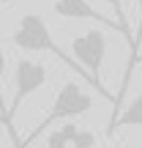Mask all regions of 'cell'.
Listing matches in <instances>:
<instances>
[{
	"label": "cell",
	"instance_id": "30bf717a",
	"mask_svg": "<svg viewBox=\"0 0 142 148\" xmlns=\"http://www.w3.org/2000/svg\"><path fill=\"white\" fill-rule=\"evenodd\" d=\"M3 74H5V52L0 49V112L5 115V101H3ZM8 118V115H5ZM11 123V121H8Z\"/></svg>",
	"mask_w": 142,
	"mask_h": 148
},
{
	"label": "cell",
	"instance_id": "ba28073f",
	"mask_svg": "<svg viewBox=\"0 0 142 148\" xmlns=\"http://www.w3.org/2000/svg\"><path fill=\"white\" fill-rule=\"evenodd\" d=\"M104 3L109 5L112 11H115V16H118V25H120V33L128 38V44H131V41H134V36L128 33V25H126V16H123V5H120V0H104Z\"/></svg>",
	"mask_w": 142,
	"mask_h": 148
},
{
	"label": "cell",
	"instance_id": "8fae6325",
	"mask_svg": "<svg viewBox=\"0 0 142 148\" xmlns=\"http://www.w3.org/2000/svg\"><path fill=\"white\" fill-rule=\"evenodd\" d=\"M0 123H5V126H8V132H11V137H14V126L8 123V118H5L3 112H0ZM14 145H19V137H14Z\"/></svg>",
	"mask_w": 142,
	"mask_h": 148
},
{
	"label": "cell",
	"instance_id": "4fadbf2b",
	"mask_svg": "<svg viewBox=\"0 0 142 148\" xmlns=\"http://www.w3.org/2000/svg\"><path fill=\"white\" fill-rule=\"evenodd\" d=\"M0 3H11V0H0Z\"/></svg>",
	"mask_w": 142,
	"mask_h": 148
},
{
	"label": "cell",
	"instance_id": "7c38bea8",
	"mask_svg": "<svg viewBox=\"0 0 142 148\" xmlns=\"http://www.w3.org/2000/svg\"><path fill=\"white\" fill-rule=\"evenodd\" d=\"M137 60H142V55H137V58H134V63H137Z\"/></svg>",
	"mask_w": 142,
	"mask_h": 148
},
{
	"label": "cell",
	"instance_id": "3957f363",
	"mask_svg": "<svg viewBox=\"0 0 142 148\" xmlns=\"http://www.w3.org/2000/svg\"><path fill=\"white\" fill-rule=\"evenodd\" d=\"M14 44L19 49H27V52H52V55H58L63 63H69L74 71H79V66H74V60H69L63 55V49H58V44H55L47 22H44V16H38V14H25L19 19V25H16V30H14Z\"/></svg>",
	"mask_w": 142,
	"mask_h": 148
},
{
	"label": "cell",
	"instance_id": "52a82bcc",
	"mask_svg": "<svg viewBox=\"0 0 142 148\" xmlns=\"http://www.w3.org/2000/svg\"><path fill=\"white\" fill-rule=\"evenodd\" d=\"M74 134H77V126L74 123H63V129L47 134V148H69Z\"/></svg>",
	"mask_w": 142,
	"mask_h": 148
},
{
	"label": "cell",
	"instance_id": "2e32d148",
	"mask_svg": "<svg viewBox=\"0 0 142 148\" xmlns=\"http://www.w3.org/2000/svg\"><path fill=\"white\" fill-rule=\"evenodd\" d=\"M0 148H3V145H0Z\"/></svg>",
	"mask_w": 142,
	"mask_h": 148
},
{
	"label": "cell",
	"instance_id": "8992f818",
	"mask_svg": "<svg viewBox=\"0 0 142 148\" xmlns=\"http://www.w3.org/2000/svg\"><path fill=\"white\" fill-rule=\"evenodd\" d=\"M120 126H142V93L120 112V115H115L109 121V134L115 132V129H120Z\"/></svg>",
	"mask_w": 142,
	"mask_h": 148
},
{
	"label": "cell",
	"instance_id": "5b68a950",
	"mask_svg": "<svg viewBox=\"0 0 142 148\" xmlns=\"http://www.w3.org/2000/svg\"><path fill=\"white\" fill-rule=\"evenodd\" d=\"M55 14H58V16H66V19H93V22H101V25H107V27L120 30L118 22H112L109 16L99 14L88 0H55Z\"/></svg>",
	"mask_w": 142,
	"mask_h": 148
},
{
	"label": "cell",
	"instance_id": "7a4b0ae2",
	"mask_svg": "<svg viewBox=\"0 0 142 148\" xmlns=\"http://www.w3.org/2000/svg\"><path fill=\"white\" fill-rule=\"evenodd\" d=\"M71 52L77 58V63L85 69V77L88 82L99 90L101 96L109 99L104 82H101V66H104V58H107V36L101 30H88L82 36H77L71 41Z\"/></svg>",
	"mask_w": 142,
	"mask_h": 148
},
{
	"label": "cell",
	"instance_id": "5bb4252c",
	"mask_svg": "<svg viewBox=\"0 0 142 148\" xmlns=\"http://www.w3.org/2000/svg\"><path fill=\"white\" fill-rule=\"evenodd\" d=\"M71 148H77V145H71Z\"/></svg>",
	"mask_w": 142,
	"mask_h": 148
},
{
	"label": "cell",
	"instance_id": "277c9868",
	"mask_svg": "<svg viewBox=\"0 0 142 148\" xmlns=\"http://www.w3.org/2000/svg\"><path fill=\"white\" fill-rule=\"evenodd\" d=\"M47 66L44 63H36V60H19L16 63V71H14V79H16V93H14V101H11V107L5 110V115H8V121H14V112L19 110V104L27 99V96H33L38 88H41L44 82H47Z\"/></svg>",
	"mask_w": 142,
	"mask_h": 148
},
{
	"label": "cell",
	"instance_id": "9a60e30c",
	"mask_svg": "<svg viewBox=\"0 0 142 148\" xmlns=\"http://www.w3.org/2000/svg\"><path fill=\"white\" fill-rule=\"evenodd\" d=\"M139 5H142V0H139Z\"/></svg>",
	"mask_w": 142,
	"mask_h": 148
},
{
	"label": "cell",
	"instance_id": "6da1fadb",
	"mask_svg": "<svg viewBox=\"0 0 142 148\" xmlns=\"http://www.w3.org/2000/svg\"><path fill=\"white\" fill-rule=\"evenodd\" d=\"M90 107H93V96H90L88 90L82 88V85H77V82H66L63 88L58 90V96H55V101H52V107H49V112L44 115V121L38 123V126L33 129V132L27 134L25 140H19V148L33 145L44 132H49V126H52V123H58V121H69V118H77V115H82V112H88Z\"/></svg>",
	"mask_w": 142,
	"mask_h": 148
},
{
	"label": "cell",
	"instance_id": "e0dca14e",
	"mask_svg": "<svg viewBox=\"0 0 142 148\" xmlns=\"http://www.w3.org/2000/svg\"><path fill=\"white\" fill-rule=\"evenodd\" d=\"M69 148H71V145H69Z\"/></svg>",
	"mask_w": 142,
	"mask_h": 148
},
{
	"label": "cell",
	"instance_id": "9c48e42d",
	"mask_svg": "<svg viewBox=\"0 0 142 148\" xmlns=\"http://www.w3.org/2000/svg\"><path fill=\"white\" fill-rule=\"evenodd\" d=\"M71 145H77V148H93V145H96V134L88 132V129H77Z\"/></svg>",
	"mask_w": 142,
	"mask_h": 148
}]
</instances>
